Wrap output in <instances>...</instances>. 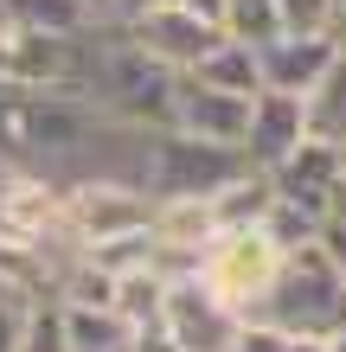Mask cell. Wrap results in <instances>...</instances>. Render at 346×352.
I'll return each mask as SVG.
<instances>
[{
    "instance_id": "cell-1",
    "label": "cell",
    "mask_w": 346,
    "mask_h": 352,
    "mask_svg": "<svg viewBox=\"0 0 346 352\" xmlns=\"http://www.w3.org/2000/svg\"><path fill=\"white\" fill-rule=\"evenodd\" d=\"M90 102L122 129L141 135H173L180 122V77L167 65H154L141 45H129L122 32L103 26V45H96V77H90Z\"/></svg>"
},
{
    "instance_id": "cell-2",
    "label": "cell",
    "mask_w": 346,
    "mask_h": 352,
    "mask_svg": "<svg viewBox=\"0 0 346 352\" xmlns=\"http://www.w3.org/2000/svg\"><path fill=\"white\" fill-rule=\"evenodd\" d=\"M250 320L276 327V333H289V340H334L346 327V276L334 269V256L321 250V243H308V250H295L282 263L270 301H263Z\"/></svg>"
},
{
    "instance_id": "cell-3",
    "label": "cell",
    "mask_w": 346,
    "mask_h": 352,
    "mask_svg": "<svg viewBox=\"0 0 346 352\" xmlns=\"http://www.w3.org/2000/svg\"><path fill=\"white\" fill-rule=\"evenodd\" d=\"M96 45H103V32L65 38V32H26L7 19V32H0V84L7 90H77V96H90Z\"/></svg>"
},
{
    "instance_id": "cell-4",
    "label": "cell",
    "mask_w": 346,
    "mask_h": 352,
    "mask_svg": "<svg viewBox=\"0 0 346 352\" xmlns=\"http://www.w3.org/2000/svg\"><path fill=\"white\" fill-rule=\"evenodd\" d=\"M282 263H289V250H282V243L263 231H218L212 237V250L199 256V269L193 276L212 288L218 301H231L244 320L257 314L263 301H270V288H276V276H282Z\"/></svg>"
},
{
    "instance_id": "cell-5",
    "label": "cell",
    "mask_w": 346,
    "mask_h": 352,
    "mask_svg": "<svg viewBox=\"0 0 346 352\" xmlns=\"http://www.w3.org/2000/svg\"><path fill=\"white\" fill-rule=\"evenodd\" d=\"M154 212H160V199L135 179H77V186H65V224H71L77 250L154 231Z\"/></svg>"
},
{
    "instance_id": "cell-6",
    "label": "cell",
    "mask_w": 346,
    "mask_h": 352,
    "mask_svg": "<svg viewBox=\"0 0 346 352\" xmlns=\"http://www.w3.org/2000/svg\"><path fill=\"white\" fill-rule=\"evenodd\" d=\"M244 173H257V167L237 148H212V141H193V135H154L148 192L160 205H167V199H218Z\"/></svg>"
},
{
    "instance_id": "cell-7",
    "label": "cell",
    "mask_w": 346,
    "mask_h": 352,
    "mask_svg": "<svg viewBox=\"0 0 346 352\" xmlns=\"http://www.w3.org/2000/svg\"><path fill=\"white\" fill-rule=\"evenodd\" d=\"M122 38H129V45H141V52L154 58V65H167L173 77H193V71L206 65V58L225 45L231 32L206 26V19H199V13H186L180 0H160V7H154L148 19H135V26L122 32Z\"/></svg>"
},
{
    "instance_id": "cell-8",
    "label": "cell",
    "mask_w": 346,
    "mask_h": 352,
    "mask_svg": "<svg viewBox=\"0 0 346 352\" xmlns=\"http://www.w3.org/2000/svg\"><path fill=\"white\" fill-rule=\"evenodd\" d=\"M160 320H167V333L180 340V352H237L244 327H250L231 301H218L193 269L173 276V295H167V314Z\"/></svg>"
},
{
    "instance_id": "cell-9",
    "label": "cell",
    "mask_w": 346,
    "mask_h": 352,
    "mask_svg": "<svg viewBox=\"0 0 346 352\" xmlns=\"http://www.w3.org/2000/svg\"><path fill=\"white\" fill-rule=\"evenodd\" d=\"M301 148H308V102H301V96H276V90H263V96L250 102L244 160H250L257 173H282Z\"/></svg>"
},
{
    "instance_id": "cell-10",
    "label": "cell",
    "mask_w": 346,
    "mask_h": 352,
    "mask_svg": "<svg viewBox=\"0 0 346 352\" xmlns=\"http://www.w3.org/2000/svg\"><path fill=\"white\" fill-rule=\"evenodd\" d=\"M173 135H193V141H212V148H237L244 154L250 102L225 96V90H206L199 77H180V122H173Z\"/></svg>"
},
{
    "instance_id": "cell-11",
    "label": "cell",
    "mask_w": 346,
    "mask_h": 352,
    "mask_svg": "<svg viewBox=\"0 0 346 352\" xmlns=\"http://www.w3.org/2000/svg\"><path fill=\"white\" fill-rule=\"evenodd\" d=\"M257 52H263V90L301 96V102H308V90L334 71V58H340L334 38H301V32H282V38H270V45H257Z\"/></svg>"
},
{
    "instance_id": "cell-12",
    "label": "cell",
    "mask_w": 346,
    "mask_h": 352,
    "mask_svg": "<svg viewBox=\"0 0 346 352\" xmlns=\"http://www.w3.org/2000/svg\"><path fill=\"white\" fill-rule=\"evenodd\" d=\"M346 179V154L340 148H327V141H308L282 173H270V186H276V199H289V205H301L308 218H321L327 224V212H334V186Z\"/></svg>"
},
{
    "instance_id": "cell-13",
    "label": "cell",
    "mask_w": 346,
    "mask_h": 352,
    "mask_svg": "<svg viewBox=\"0 0 346 352\" xmlns=\"http://www.w3.org/2000/svg\"><path fill=\"white\" fill-rule=\"evenodd\" d=\"M0 13L26 32H65V38L103 32V7L96 0H0Z\"/></svg>"
},
{
    "instance_id": "cell-14",
    "label": "cell",
    "mask_w": 346,
    "mask_h": 352,
    "mask_svg": "<svg viewBox=\"0 0 346 352\" xmlns=\"http://www.w3.org/2000/svg\"><path fill=\"white\" fill-rule=\"evenodd\" d=\"M193 77H199L206 90H225V96L257 102V96H263V52H257V45H244V38H225V45H218Z\"/></svg>"
},
{
    "instance_id": "cell-15",
    "label": "cell",
    "mask_w": 346,
    "mask_h": 352,
    "mask_svg": "<svg viewBox=\"0 0 346 352\" xmlns=\"http://www.w3.org/2000/svg\"><path fill=\"white\" fill-rule=\"evenodd\" d=\"M167 295H173V269L167 263H148V269H135V276H122L116 314L129 320V327H154L160 314H167Z\"/></svg>"
},
{
    "instance_id": "cell-16",
    "label": "cell",
    "mask_w": 346,
    "mask_h": 352,
    "mask_svg": "<svg viewBox=\"0 0 346 352\" xmlns=\"http://www.w3.org/2000/svg\"><path fill=\"white\" fill-rule=\"evenodd\" d=\"M308 141H327L346 154V52L334 58V71L308 90Z\"/></svg>"
},
{
    "instance_id": "cell-17",
    "label": "cell",
    "mask_w": 346,
    "mask_h": 352,
    "mask_svg": "<svg viewBox=\"0 0 346 352\" xmlns=\"http://www.w3.org/2000/svg\"><path fill=\"white\" fill-rule=\"evenodd\" d=\"M225 32L244 38V45H270V38H282V0H231Z\"/></svg>"
},
{
    "instance_id": "cell-18",
    "label": "cell",
    "mask_w": 346,
    "mask_h": 352,
    "mask_svg": "<svg viewBox=\"0 0 346 352\" xmlns=\"http://www.w3.org/2000/svg\"><path fill=\"white\" fill-rule=\"evenodd\" d=\"M340 7H346V0H282V32H301V38H334Z\"/></svg>"
},
{
    "instance_id": "cell-19",
    "label": "cell",
    "mask_w": 346,
    "mask_h": 352,
    "mask_svg": "<svg viewBox=\"0 0 346 352\" xmlns=\"http://www.w3.org/2000/svg\"><path fill=\"white\" fill-rule=\"evenodd\" d=\"M19 352H71V327H65V307L58 301H39L26 314V340Z\"/></svg>"
},
{
    "instance_id": "cell-20",
    "label": "cell",
    "mask_w": 346,
    "mask_h": 352,
    "mask_svg": "<svg viewBox=\"0 0 346 352\" xmlns=\"http://www.w3.org/2000/svg\"><path fill=\"white\" fill-rule=\"evenodd\" d=\"M39 301H19V295H0V352H19V340H26V314Z\"/></svg>"
},
{
    "instance_id": "cell-21",
    "label": "cell",
    "mask_w": 346,
    "mask_h": 352,
    "mask_svg": "<svg viewBox=\"0 0 346 352\" xmlns=\"http://www.w3.org/2000/svg\"><path fill=\"white\" fill-rule=\"evenodd\" d=\"M96 7H103V26H109V32H129L135 19H148V13L160 7V0H96Z\"/></svg>"
},
{
    "instance_id": "cell-22",
    "label": "cell",
    "mask_w": 346,
    "mask_h": 352,
    "mask_svg": "<svg viewBox=\"0 0 346 352\" xmlns=\"http://www.w3.org/2000/svg\"><path fill=\"white\" fill-rule=\"evenodd\" d=\"M237 352H289V333H276V327H244V340H237Z\"/></svg>"
},
{
    "instance_id": "cell-23",
    "label": "cell",
    "mask_w": 346,
    "mask_h": 352,
    "mask_svg": "<svg viewBox=\"0 0 346 352\" xmlns=\"http://www.w3.org/2000/svg\"><path fill=\"white\" fill-rule=\"evenodd\" d=\"M129 352H180V340L167 333V320H154V327H135Z\"/></svg>"
},
{
    "instance_id": "cell-24",
    "label": "cell",
    "mask_w": 346,
    "mask_h": 352,
    "mask_svg": "<svg viewBox=\"0 0 346 352\" xmlns=\"http://www.w3.org/2000/svg\"><path fill=\"white\" fill-rule=\"evenodd\" d=\"M180 7H186V13H199L206 26H218V32H225V13H231V0H180Z\"/></svg>"
},
{
    "instance_id": "cell-25",
    "label": "cell",
    "mask_w": 346,
    "mask_h": 352,
    "mask_svg": "<svg viewBox=\"0 0 346 352\" xmlns=\"http://www.w3.org/2000/svg\"><path fill=\"white\" fill-rule=\"evenodd\" d=\"M321 250L334 256V269L346 276V224H327V231H321Z\"/></svg>"
},
{
    "instance_id": "cell-26",
    "label": "cell",
    "mask_w": 346,
    "mask_h": 352,
    "mask_svg": "<svg viewBox=\"0 0 346 352\" xmlns=\"http://www.w3.org/2000/svg\"><path fill=\"white\" fill-rule=\"evenodd\" d=\"M327 224H346V179L334 186V212H327Z\"/></svg>"
},
{
    "instance_id": "cell-27",
    "label": "cell",
    "mask_w": 346,
    "mask_h": 352,
    "mask_svg": "<svg viewBox=\"0 0 346 352\" xmlns=\"http://www.w3.org/2000/svg\"><path fill=\"white\" fill-rule=\"evenodd\" d=\"M289 352H334V340H289Z\"/></svg>"
},
{
    "instance_id": "cell-28",
    "label": "cell",
    "mask_w": 346,
    "mask_h": 352,
    "mask_svg": "<svg viewBox=\"0 0 346 352\" xmlns=\"http://www.w3.org/2000/svg\"><path fill=\"white\" fill-rule=\"evenodd\" d=\"M334 45L346 52V7H340V26H334Z\"/></svg>"
},
{
    "instance_id": "cell-29",
    "label": "cell",
    "mask_w": 346,
    "mask_h": 352,
    "mask_svg": "<svg viewBox=\"0 0 346 352\" xmlns=\"http://www.w3.org/2000/svg\"><path fill=\"white\" fill-rule=\"evenodd\" d=\"M334 352H346V327H340V333H334Z\"/></svg>"
},
{
    "instance_id": "cell-30",
    "label": "cell",
    "mask_w": 346,
    "mask_h": 352,
    "mask_svg": "<svg viewBox=\"0 0 346 352\" xmlns=\"http://www.w3.org/2000/svg\"><path fill=\"white\" fill-rule=\"evenodd\" d=\"M0 173H7V160H0Z\"/></svg>"
}]
</instances>
